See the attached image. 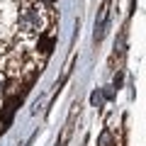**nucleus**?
Wrapping results in <instances>:
<instances>
[{
  "mask_svg": "<svg viewBox=\"0 0 146 146\" xmlns=\"http://www.w3.org/2000/svg\"><path fill=\"white\" fill-rule=\"evenodd\" d=\"M42 7H27L25 12L20 15V20H17V29L22 32L25 36H34V34H42V27H44V20H42Z\"/></svg>",
  "mask_w": 146,
  "mask_h": 146,
  "instance_id": "nucleus-1",
  "label": "nucleus"
},
{
  "mask_svg": "<svg viewBox=\"0 0 146 146\" xmlns=\"http://www.w3.org/2000/svg\"><path fill=\"white\" fill-rule=\"evenodd\" d=\"M98 146H112V131H110V129H105L102 134H100Z\"/></svg>",
  "mask_w": 146,
  "mask_h": 146,
  "instance_id": "nucleus-2",
  "label": "nucleus"
},
{
  "mask_svg": "<svg viewBox=\"0 0 146 146\" xmlns=\"http://www.w3.org/2000/svg\"><path fill=\"white\" fill-rule=\"evenodd\" d=\"M51 44H54V39H49V36H46V39H39V46H42V51H44V54L51 51Z\"/></svg>",
  "mask_w": 146,
  "mask_h": 146,
  "instance_id": "nucleus-3",
  "label": "nucleus"
},
{
  "mask_svg": "<svg viewBox=\"0 0 146 146\" xmlns=\"http://www.w3.org/2000/svg\"><path fill=\"white\" fill-rule=\"evenodd\" d=\"M102 102V95H98V93H93V105H100Z\"/></svg>",
  "mask_w": 146,
  "mask_h": 146,
  "instance_id": "nucleus-4",
  "label": "nucleus"
},
{
  "mask_svg": "<svg viewBox=\"0 0 146 146\" xmlns=\"http://www.w3.org/2000/svg\"><path fill=\"white\" fill-rule=\"evenodd\" d=\"M5 51H7V46H5L3 42H0V56H5Z\"/></svg>",
  "mask_w": 146,
  "mask_h": 146,
  "instance_id": "nucleus-5",
  "label": "nucleus"
},
{
  "mask_svg": "<svg viewBox=\"0 0 146 146\" xmlns=\"http://www.w3.org/2000/svg\"><path fill=\"white\" fill-rule=\"evenodd\" d=\"M0 98H3V80H0Z\"/></svg>",
  "mask_w": 146,
  "mask_h": 146,
  "instance_id": "nucleus-6",
  "label": "nucleus"
},
{
  "mask_svg": "<svg viewBox=\"0 0 146 146\" xmlns=\"http://www.w3.org/2000/svg\"><path fill=\"white\" fill-rule=\"evenodd\" d=\"M44 3H51V0H44Z\"/></svg>",
  "mask_w": 146,
  "mask_h": 146,
  "instance_id": "nucleus-7",
  "label": "nucleus"
}]
</instances>
